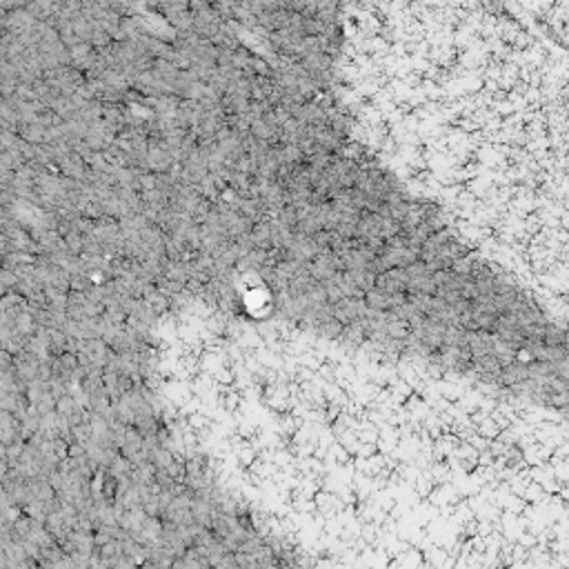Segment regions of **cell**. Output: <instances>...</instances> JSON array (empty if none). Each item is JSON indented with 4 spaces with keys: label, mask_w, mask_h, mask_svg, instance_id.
<instances>
[{
    "label": "cell",
    "mask_w": 569,
    "mask_h": 569,
    "mask_svg": "<svg viewBox=\"0 0 569 569\" xmlns=\"http://www.w3.org/2000/svg\"><path fill=\"white\" fill-rule=\"evenodd\" d=\"M109 220V218H107ZM251 220V218H249ZM247 220H242V222H238V224H233V227H229L227 231H222L220 236H216V238H211L209 242H204L202 247H198L196 251H191L189 256H184L182 260H178L176 264H171V267H160L162 262H158L151 271H149V276L144 278V282L142 284H162V282H169V284H176L178 282V276L182 273V271H187V273H191L193 271V267L216 247V244H220L233 229H238L240 224H244ZM109 227H111V231L116 233V236H138V233H149V231H140L136 224H124V222H113V220H109ZM171 256V253H169Z\"/></svg>",
    "instance_id": "cell-1"
}]
</instances>
